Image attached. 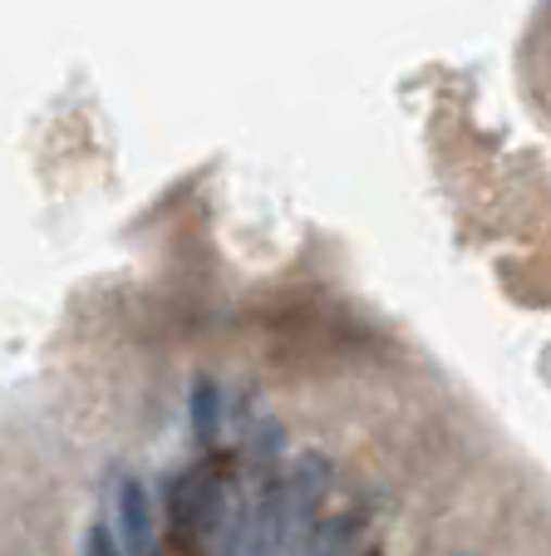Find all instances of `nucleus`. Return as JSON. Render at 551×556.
Returning <instances> with one entry per match:
<instances>
[{"instance_id": "nucleus-1", "label": "nucleus", "mask_w": 551, "mask_h": 556, "mask_svg": "<svg viewBox=\"0 0 551 556\" xmlns=\"http://www.w3.org/2000/svg\"><path fill=\"white\" fill-rule=\"evenodd\" d=\"M325 493H330V458L301 453L286 472H266L251 503L241 507L231 556H301L305 536L321 522Z\"/></svg>"}, {"instance_id": "nucleus-2", "label": "nucleus", "mask_w": 551, "mask_h": 556, "mask_svg": "<svg viewBox=\"0 0 551 556\" xmlns=\"http://www.w3.org/2000/svg\"><path fill=\"white\" fill-rule=\"evenodd\" d=\"M167 517H173V536L183 552L217 556L231 546L241 513H231L227 468L212 453L173 478V488H167Z\"/></svg>"}, {"instance_id": "nucleus-3", "label": "nucleus", "mask_w": 551, "mask_h": 556, "mask_svg": "<svg viewBox=\"0 0 551 556\" xmlns=\"http://www.w3.org/2000/svg\"><path fill=\"white\" fill-rule=\"evenodd\" d=\"M114 542L124 556H158V532H153V503H148L143 483L124 478L114 493Z\"/></svg>"}, {"instance_id": "nucleus-4", "label": "nucleus", "mask_w": 551, "mask_h": 556, "mask_svg": "<svg viewBox=\"0 0 551 556\" xmlns=\"http://www.w3.org/2000/svg\"><path fill=\"white\" fill-rule=\"evenodd\" d=\"M354 542H360V517L335 513V517H321V522H315V532L305 536L301 556H354Z\"/></svg>"}, {"instance_id": "nucleus-5", "label": "nucleus", "mask_w": 551, "mask_h": 556, "mask_svg": "<svg viewBox=\"0 0 551 556\" xmlns=\"http://www.w3.org/2000/svg\"><path fill=\"white\" fill-rule=\"evenodd\" d=\"M188 419H192V439L202 448H212L217 443V424H222V394L208 375L192 379V389H188Z\"/></svg>"}, {"instance_id": "nucleus-6", "label": "nucleus", "mask_w": 551, "mask_h": 556, "mask_svg": "<svg viewBox=\"0 0 551 556\" xmlns=\"http://www.w3.org/2000/svg\"><path fill=\"white\" fill-rule=\"evenodd\" d=\"M84 556H124V552H118V542H114V527H109V522H95V527H89Z\"/></svg>"}]
</instances>
